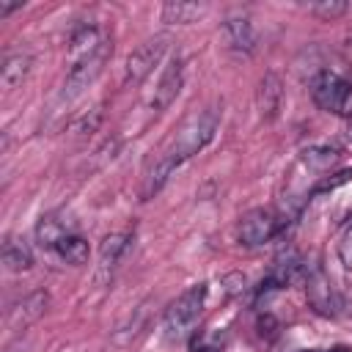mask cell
Instances as JSON below:
<instances>
[{"mask_svg":"<svg viewBox=\"0 0 352 352\" xmlns=\"http://www.w3.org/2000/svg\"><path fill=\"white\" fill-rule=\"evenodd\" d=\"M336 160H338V151L336 148H308L302 154V162L311 165V168H330Z\"/></svg>","mask_w":352,"mask_h":352,"instance_id":"d6986e66","label":"cell"},{"mask_svg":"<svg viewBox=\"0 0 352 352\" xmlns=\"http://www.w3.org/2000/svg\"><path fill=\"white\" fill-rule=\"evenodd\" d=\"M311 96L316 107L327 113H346L349 99H352V82L336 72H319L311 82Z\"/></svg>","mask_w":352,"mask_h":352,"instance_id":"277c9868","label":"cell"},{"mask_svg":"<svg viewBox=\"0 0 352 352\" xmlns=\"http://www.w3.org/2000/svg\"><path fill=\"white\" fill-rule=\"evenodd\" d=\"M204 6L201 3H182V0H170L162 6V22L168 25H190L198 22L204 16Z\"/></svg>","mask_w":352,"mask_h":352,"instance_id":"5bb4252c","label":"cell"},{"mask_svg":"<svg viewBox=\"0 0 352 352\" xmlns=\"http://www.w3.org/2000/svg\"><path fill=\"white\" fill-rule=\"evenodd\" d=\"M311 352H346V349H341V346H338V349H311Z\"/></svg>","mask_w":352,"mask_h":352,"instance_id":"603a6c76","label":"cell"},{"mask_svg":"<svg viewBox=\"0 0 352 352\" xmlns=\"http://www.w3.org/2000/svg\"><path fill=\"white\" fill-rule=\"evenodd\" d=\"M349 11V6L344 0H319V3H311L308 6V14H314L316 19L322 22H336L338 16H344Z\"/></svg>","mask_w":352,"mask_h":352,"instance_id":"ac0fdd59","label":"cell"},{"mask_svg":"<svg viewBox=\"0 0 352 352\" xmlns=\"http://www.w3.org/2000/svg\"><path fill=\"white\" fill-rule=\"evenodd\" d=\"M338 256H341V261H344L346 267H352V226L346 228V234H344L341 242H338Z\"/></svg>","mask_w":352,"mask_h":352,"instance_id":"44dd1931","label":"cell"},{"mask_svg":"<svg viewBox=\"0 0 352 352\" xmlns=\"http://www.w3.org/2000/svg\"><path fill=\"white\" fill-rule=\"evenodd\" d=\"M66 234H69L66 226H63L60 220H55V217H44V220L38 223V228H36L38 245H41V248H50V250H55V245H58Z\"/></svg>","mask_w":352,"mask_h":352,"instance_id":"e0dca14e","label":"cell"},{"mask_svg":"<svg viewBox=\"0 0 352 352\" xmlns=\"http://www.w3.org/2000/svg\"><path fill=\"white\" fill-rule=\"evenodd\" d=\"M126 239H129L126 234H110V236H104L102 250H99V275L102 278H107L113 272V267L118 264L121 253L126 250Z\"/></svg>","mask_w":352,"mask_h":352,"instance_id":"9a60e30c","label":"cell"},{"mask_svg":"<svg viewBox=\"0 0 352 352\" xmlns=\"http://www.w3.org/2000/svg\"><path fill=\"white\" fill-rule=\"evenodd\" d=\"M55 253H58L66 264L80 267V264L88 261V242H85L80 234H72V231H69V234L55 245Z\"/></svg>","mask_w":352,"mask_h":352,"instance_id":"2e32d148","label":"cell"},{"mask_svg":"<svg viewBox=\"0 0 352 352\" xmlns=\"http://www.w3.org/2000/svg\"><path fill=\"white\" fill-rule=\"evenodd\" d=\"M256 102H258V113L261 118L272 121L280 110V102H283V82L275 72H267L264 80L258 82V94H256Z\"/></svg>","mask_w":352,"mask_h":352,"instance_id":"30bf717a","label":"cell"},{"mask_svg":"<svg viewBox=\"0 0 352 352\" xmlns=\"http://www.w3.org/2000/svg\"><path fill=\"white\" fill-rule=\"evenodd\" d=\"M168 50V36H151L146 38L143 44H138L129 58H126V66H124V82H140L143 77L151 74V69L162 60Z\"/></svg>","mask_w":352,"mask_h":352,"instance_id":"8992f818","label":"cell"},{"mask_svg":"<svg viewBox=\"0 0 352 352\" xmlns=\"http://www.w3.org/2000/svg\"><path fill=\"white\" fill-rule=\"evenodd\" d=\"M16 8H22V0H14V3H8V0H0V19H6L8 14H14Z\"/></svg>","mask_w":352,"mask_h":352,"instance_id":"7402d4cb","label":"cell"},{"mask_svg":"<svg viewBox=\"0 0 352 352\" xmlns=\"http://www.w3.org/2000/svg\"><path fill=\"white\" fill-rule=\"evenodd\" d=\"M204 302H206V283H195L190 286L187 292H182L170 308L165 311V322H162V330H165V338L168 341H179L184 338L192 324L198 322L201 311H204Z\"/></svg>","mask_w":352,"mask_h":352,"instance_id":"7a4b0ae2","label":"cell"},{"mask_svg":"<svg viewBox=\"0 0 352 352\" xmlns=\"http://www.w3.org/2000/svg\"><path fill=\"white\" fill-rule=\"evenodd\" d=\"M182 85H184V66H182V60L176 58V60H170V63L165 66V72H162V77H160V82H157V88H154L151 110H154V113H162L165 107H170V104L176 102Z\"/></svg>","mask_w":352,"mask_h":352,"instance_id":"52a82bcc","label":"cell"},{"mask_svg":"<svg viewBox=\"0 0 352 352\" xmlns=\"http://www.w3.org/2000/svg\"><path fill=\"white\" fill-rule=\"evenodd\" d=\"M50 308V294L47 292H30L25 294L8 314V327L11 330H25L33 322H38Z\"/></svg>","mask_w":352,"mask_h":352,"instance_id":"ba28073f","label":"cell"},{"mask_svg":"<svg viewBox=\"0 0 352 352\" xmlns=\"http://www.w3.org/2000/svg\"><path fill=\"white\" fill-rule=\"evenodd\" d=\"M217 126H220V107L217 104H206L201 110H192L179 124V129L173 132L168 146L160 151V160L176 170L182 162H187L192 154H198L206 143H212Z\"/></svg>","mask_w":352,"mask_h":352,"instance_id":"6da1fadb","label":"cell"},{"mask_svg":"<svg viewBox=\"0 0 352 352\" xmlns=\"http://www.w3.org/2000/svg\"><path fill=\"white\" fill-rule=\"evenodd\" d=\"M280 226L283 223L272 209H264V206L250 209L239 220V242L248 245V248H258L264 242H272L278 236Z\"/></svg>","mask_w":352,"mask_h":352,"instance_id":"5b68a950","label":"cell"},{"mask_svg":"<svg viewBox=\"0 0 352 352\" xmlns=\"http://www.w3.org/2000/svg\"><path fill=\"white\" fill-rule=\"evenodd\" d=\"M30 66H33V58L28 52H8L3 58V63H0V85H3V91L8 94L16 85H22V80L30 72Z\"/></svg>","mask_w":352,"mask_h":352,"instance_id":"7c38bea8","label":"cell"},{"mask_svg":"<svg viewBox=\"0 0 352 352\" xmlns=\"http://www.w3.org/2000/svg\"><path fill=\"white\" fill-rule=\"evenodd\" d=\"M3 264L8 272H25L33 267V250L25 239L19 236H8L3 242Z\"/></svg>","mask_w":352,"mask_h":352,"instance_id":"4fadbf2b","label":"cell"},{"mask_svg":"<svg viewBox=\"0 0 352 352\" xmlns=\"http://www.w3.org/2000/svg\"><path fill=\"white\" fill-rule=\"evenodd\" d=\"M305 294H308V302H311L319 314H324V316L336 314L338 300H336L333 283L324 278V272H319V270H316L314 275H308V280H305Z\"/></svg>","mask_w":352,"mask_h":352,"instance_id":"9c48e42d","label":"cell"},{"mask_svg":"<svg viewBox=\"0 0 352 352\" xmlns=\"http://www.w3.org/2000/svg\"><path fill=\"white\" fill-rule=\"evenodd\" d=\"M110 52H113V44L107 41V38H102L91 52H85V55H80V58H74V63H72V69L66 72V80H63V91H60V96L63 99H74V96H80L99 74H102V69H104V63L110 60Z\"/></svg>","mask_w":352,"mask_h":352,"instance_id":"3957f363","label":"cell"},{"mask_svg":"<svg viewBox=\"0 0 352 352\" xmlns=\"http://www.w3.org/2000/svg\"><path fill=\"white\" fill-rule=\"evenodd\" d=\"M223 33H226V41H228L231 50L245 52V55L256 50L258 36H256V28H253L250 19H245V16H234V19H228V22L223 25Z\"/></svg>","mask_w":352,"mask_h":352,"instance_id":"8fae6325","label":"cell"},{"mask_svg":"<svg viewBox=\"0 0 352 352\" xmlns=\"http://www.w3.org/2000/svg\"><path fill=\"white\" fill-rule=\"evenodd\" d=\"M99 118H102V107H94V113H91V118L88 116H82L77 124H74V132H80V135H91L94 129H96V124H99Z\"/></svg>","mask_w":352,"mask_h":352,"instance_id":"ffe728a7","label":"cell"}]
</instances>
